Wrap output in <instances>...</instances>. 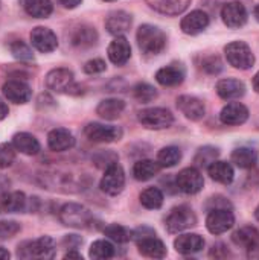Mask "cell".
<instances>
[{
	"instance_id": "6da1fadb",
	"label": "cell",
	"mask_w": 259,
	"mask_h": 260,
	"mask_svg": "<svg viewBox=\"0 0 259 260\" xmlns=\"http://www.w3.org/2000/svg\"><path fill=\"white\" fill-rule=\"evenodd\" d=\"M137 46L145 55H159L166 46V35L153 24H142L136 34Z\"/></svg>"
},
{
	"instance_id": "7a4b0ae2",
	"label": "cell",
	"mask_w": 259,
	"mask_h": 260,
	"mask_svg": "<svg viewBox=\"0 0 259 260\" xmlns=\"http://www.w3.org/2000/svg\"><path fill=\"white\" fill-rule=\"evenodd\" d=\"M55 242L49 236H41L35 241H26L18 245L17 256L20 259H52L55 256Z\"/></svg>"
},
{
	"instance_id": "3957f363",
	"label": "cell",
	"mask_w": 259,
	"mask_h": 260,
	"mask_svg": "<svg viewBox=\"0 0 259 260\" xmlns=\"http://www.w3.org/2000/svg\"><path fill=\"white\" fill-rule=\"evenodd\" d=\"M46 87L53 93L79 94V85L75 82V76L69 69H53L46 75Z\"/></svg>"
},
{
	"instance_id": "277c9868",
	"label": "cell",
	"mask_w": 259,
	"mask_h": 260,
	"mask_svg": "<svg viewBox=\"0 0 259 260\" xmlns=\"http://www.w3.org/2000/svg\"><path fill=\"white\" fill-rule=\"evenodd\" d=\"M60 221L66 227L72 229H89L93 224V216L89 209L81 204L69 203L60 209Z\"/></svg>"
},
{
	"instance_id": "5b68a950",
	"label": "cell",
	"mask_w": 259,
	"mask_h": 260,
	"mask_svg": "<svg viewBox=\"0 0 259 260\" xmlns=\"http://www.w3.org/2000/svg\"><path fill=\"white\" fill-rule=\"evenodd\" d=\"M226 58L231 66L240 70H247L255 64V55L247 43L244 41H232L224 47Z\"/></svg>"
},
{
	"instance_id": "8992f818",
	"label": "cell",
	"mask_w": 259,
	"mask_h": 260,
	"mask_svg": "<svg viewBox=\"0 0 259 260\" xmlns=\"http://www.w3.org/2000/svg\"><path fill=\"white\" fill-rule=\"evenodd\" d=\"M195 224H197V216H195L194 210L188 206L174 207L165 219V225L169 233L185 232V230L194 227Z\"/></svg>"
},
{
	"instance_id": "52a82bcc",
	"label": "cell",
	"mask_w": 259,
	"mask_h": 260,
	"mask_svg": "<svg viewBox=\"0 0 259 260\" xmlns=\"http://www.w3.org/2000/svg\"><path fill=\"white\" fill-rule=\"evenodd\" d=\"M137 119L142 123V126H145L147 129H165V128H169L174 122L172 113L160 107L139 111Z\"/></svg>"
},
{
	"instance_id": "ba28073f",
	"label": "cell",
	"mask_w": 259,
	"mask_h": 260,
	"mask_svg": "<svg viewBox=\"0 0 259 260\" xmlns=\"http://www.w3.org/2000/svg\"><path fill=\"white\" fill-rule=\"evenodd\" d=\"M124 187H125V172L122 166L118 161H114L105 168L104 177L101 180V190L105 192L107 195L116 197L124 190Z\"/></svg>"
},
{
	"instance_id": "9c48e42d",
	"label": "cell",
	"mask_w": 259,
	"mask_h": 260,
	"mask_svg": "<svg viewBox=\"0 0 259 260\" xmlns=\"http://www.w3.org/2000/svg\"><path fill=\"white\" fill-rule=\"evenodd\" d=\"M205 180L198 169L195 168H185L176 177V186L180 192L186 195H195L203 189Z\"/></svg>"
},
{
	"instance_id": "30bf717a",
	"label": "cell",
	"mask_w": 259,
	"mask_h": 260,
	"mask_svg": "<svg viewBox=\"0 0 259 260\" xmlns=\"http://www.w3.org/2000/svg\"><path fill=\"white\" fill-rule=\"evenodd\" d=\"M84 134L90 142L95 143H111L122 137V131L113 125H104L98 122H92L84 128Z\"/></svg>"
},
{
	"instance_id": "8fae6325",
	"label": "cell",
	"mask_w": 259,
	"mask_h": 260,
	"mask_svg": "<svg viewBox=\"0 0 259 260\" xmlns=\"http://www.w3.org/2000/svg\"><path fill=\"white\" fill-rule=\"evenodd\" d=\"M235 224V216L229 209H212L206 218V227L212 235H223Z\"/></svg>"
},
{
	"instance_id": "7c38bea8",
	"label": "cell",
	"mask_w": 259,
	"mask_h": 260,
	"mask_svg": "<svg viewBox=\"0 0 259 260\" xmlns=\"http://www.w3.org/2000/svg\"><path fill=\"white\" fill-rule=\"evenodd\" d=\"M136 244H137V248H139V253L145 257H150V259H163L166 256V247L165 244L156 238V233L151 232V233H147V235H142L136 239Z\"/></svg>"
},
{
	"instance_id": "4fadbf2b",
	"label": "cell",
	"mask_w": 259,
	"mask_h": 260,
	"mask_svg": "<svg viewBox=\"0 0 259 260\" xmlns=\"http://www.w3.org/2000/svg\"><path fill=\"white\" fill-rule=\"evenodd\" d=\"M31 44L41 53L53 52L58 47V38L56 35L44 26H37L31 32Z\"/></svg>"
},
{
	"instance_id": "5bb4252c",
	"label": "cell",
	"mask_w": 259,
	"mask_h": 260,
	"mask_svg": "<svg viewBox=\"0 0 259 260\" xmlns=\"http://www.w3.org/2000/svg\"><path fill=\"white\" fill-rule=\"evenodd\" d=\"M221 18L229 27H241L247 21V9L238 0L229 2L221 8Z\"/></svg>"
},
{
	"instance_id": "9a60e30c",
	"label": "cell",
	"mask_w": 259,
	"mask_h": 260,
	"mask_svg": "<svg viewBox=\"0 0 259 260\" xmlns=\"http://www.w3.org/2000/svg\"><path fill=\"white\" fill-rule=\"evenodd\" d=\"M2 91L5 98L14 104H26L32 98L31 87L24 81H18V79H9L8 82H5Z\"/></svg>"
},
{
	"instance_id": "2e32d148",
	"label": "cell",
	"mask_w": 259,
	"mask_h": 260,
	"mask_svg": "<svg viewBox=\"0 0 259 260\" xmlns=\"http://www.w3.org/2000/svg\"><path fill=\"white\" fill-rule=\"evenodd\" d=\"M247 119H249V110L241 102H231V104L224 105L220 113L221 123L229 125V126L243 125Z\"/></svg>"
},
{
	"instance_id": "e0dca14e",
	"label": "cell",
	"mask_w": 259,
	"mask_h": 260,
	"mask_svg": "<svg viewBox=\"0 0 259 260\" xmlns=\"http://www.w3.org/2000/svg\"><path fill=\"white\" fill-rule=\"evenodd\" d=\"M26 207H27L26 195L20 190L5 192L0 195V215L20 213V212H24Z\"/></svg>"
},
{
	"instance_id": "ac0fdd59",
	"label": "cell",
	"mask_w": 259,
	"mask_h": 260,
	"mask_svg": "<svg viewBox=\"0 0 259 260\" xmlns=\"http://www.w3.org/2000/svg\"><path fill=\"white\" fill-rule=\"evenodd\" d=\"M177 108L191 120H202L206 114L205 104L198 98L189 94H183L177 99Z\"/></svg>"
},
{
	"instance_id": "d6986e66",
	"label": "cell",
	"mask_w": 259,
	"mask_h": 260,
	"mask_svg": "<svg viewBox=\"0 0 259 260\" xmlns=\"http://www.w3.org/2000/svg\"><path fill=\"white\" fill-rule=\"evenodd\" d=\"M208 26H209V15L202 9H195L189 12L186 17H183L180 23L182 30L188 35H197L203 32Z\"/></svg>"
},
{
	"instance_id": "ffe728a7",
	"label": "cell",
	"mask_w": 259,
	"mask_h": 260,
	"mask_svg": "<svg viewBox=\"0 0 259 260\" xmlns=\"http://www.w3.org/2000/svg\"><path fill=\"white\" fill-rule=\"evenodd\" d=\"M108 58L114 66H124L131 56V46L124 35H118L108 46Z\"/></svg>"
},
{
	"instance_id": "44dd1931",
	"label": "cell",
	"mask_w": 259,
	"mask_h": 260,
	"mask_svg": "<svg viewBox=\"0 0 259 260\" xmlns=\"http://www.w3.org/2000/svg\"><path fill=\"white\" fill-rule=\"evenodd\" d=\"M215 88H217L218 96L224 101H235V99H240L246 94L244 82L240 79H235V78L220 79L217 82Z\"/></svg>"
},
{
	"instance_id": "7402d4cb",
	"label": "cell",
	"mask_w": 259,
	"mask_h": 260,
	"mask_svg": "<svg viewBox=\"0 0 259 260\" xmlns=\"http://www.w3.org/2000/svg\"><path fill=\"white\" fill-rule=\"evenodd\" d=\"M47 146L55 152H64L75 146V137L66 128H55L47 134Z\"/></svg>"
},
{
	"instance_id": "603a6c76",
	"label": "cell",
	"mask_w": 259,
	"mask_h": 260,
	"mask_svg": "<svg viewBox=\"0 0 259 260\" xmlns=\"http://www.w3.org/2000/svg\"><path fill=\"white\" fill-rule=\"evenodd\" d=\"M192 0H147V5L159 14L176 17L185 12Z\"/></svg>"
},
{
	"instance_id": "cb8c5ba5",
	"label": "cell",
	"mask_w": 259,
	"mask_h": 260,
	"mask_svg": "<svg viewBox=\"0 0 259 260\" xmlns=\"http://www.w3.org/2000/svg\"><path fill=\"white\" fill-rule=\"evenodd\" d=\"M174 248L177 253L189 256V254H195L198 251H202L205 248V239L200 235L195 233H188V235H182L174 241Z\"/></svg>"
},
{
	"instance_id": "d4e9b609",
	"label": "cell",
	"mask_w": 259,
	"mask_h": 260,
	"mask_svg": "<svg viewBox=\"0 0 259 260\" xmlns=\"http://www.w3.org/2000/svg\"><path fill=\"white\" fill-rule=\"evenodd\" d=\"M131 15L125 11H114L111 12L107 20H105V27L107 30L118 37V35H124L127 30H130L131 27Z\"/></svg>"
},
{
	"instance_id": "484cf974",
	"label": "cell",
	"mask_w": 259,
	"mask_h": 260,
	"mask_svg": "<svg viewBox=\"0 0 259 260\" xmlns=\"http://www.w3.org/2000/svg\"><path fill=\"white\" fill-rule=\"evenodd\" d=\"M232 241L244 250H256L259 247V230L252 225H246L232 235Z\"/></svg>"
},
{
	"instance_id": "4316f807",
	"label": "cell",
	"mask_w": 259,
	"mask_h": 260,
	"mask_svg": "<svg viewBox=\"0 0 259 260\" xmlns=\"http://www.w3.org/2000/svg\"><path fill=\"white\" fill-rule=\"evenodd\" d=\"M208 172L214 181L221 183V184H231L235 178V171L232 165L227 161H220V160L212 161L208 166Z\"/></svg>"
},
{
	"instance_id": "83f0119b",
	"label": "cell",
	"mask_w": 259,
	"mask_h": 260,
	"mask_svg": "<svg viewBox=\"0 0 259 260\" xmlns=\"http://www.w3.org/2000/svg\"><path fill=\"white\" fill-rule=\"evenodd\" d=\"M185 79V72L183 69L177 66H166L157 70L156 73V81L163 85V87H176L180 85Z\"/></svg>"
},
{
	"instance_id": "f1b7e54d",
	"label": "cell",
	"mask_w": 259,
	"mask_h": 260,
	"mask_svg": "<svg viewBox=\"0 0 259 260\" xmlns=\"http://www.w3.org/2000/svg\"><path fill=\"white\" fill-rule=\"evenodd\" d=\"M70 41L73 46L76 47H90L93 44H96L98 41V34L95 30V27L87 26V24H81L76 29H73L72 35H70Z\"/></svg>"
},
{
	"instance_id": "f546056e",
	"label": "cell",
	"mask_w": 259,
	"mask_h": 260,
	"mask_svg": "<svg viewBox=\"0 0 259 260\" xmlns=\"http://www.w3.org/2000/svg\"><path fill=\"white\" fill-rule=\"evenodd\" d=\"M12 145H14L15 151H18L24 155H37L40 152L38 140L29 133H17L12 137Z\"/></svg>"
},
{
	"instance_id": "4dcf8cb0",
	"label": "cell",
	"mask_w": 259,
	"mask_h": 260,
	"mask_svg": "<svg viewBox=\"0 0 259 260\" xmlns=\"http://www.w3.org/2000/svg\"><path fill=\"white\" fill-rule=\"evenodd\" d=\"M124 110H125L124 101L116 99V98H110V99H104L99 102L96 113L105 120H114L124 113Z\"/></svg>"
},
{
	"instance_id": "1f68e13d",
	"label": "cell",
	"mask_w": 259,
	"mask_h": 260,
	"mask_svg": "<svg viewBox=\"0 0 259 260\" xmlns=\"http://www.w3.org/2000/svg\"><path fill=\"white\" fill-rule=\"evenodd\" d=\"M160 165L154 160H139L133 166V177L137 181H148L160 172Z\"/></svg>"
},
{
	"instance_id": "d6a6232c",
	"label": "cell",
	"mask_w": 259,
	"mask_h": 260,
	"mask_svg": "<svg viewBox=\"0 0 259 260\" xmlns=\"http://www.w3.org/2000/svg\"><path fill=\"white\" fill-rule=\"evenodd\" d=\"M232 163H235L241 169H252L258 163V155L256 151L252 148H237L232 152Z\"/></svg>"
},
{
	"instance_id": "836d02e7",
	"label": "cell",
	"mask_w": 259,
	"mask_h": 260,
	"mask_svg": "<svg viewBox=\"0 0 259 260\" xmlns=\"http://www.w3.org/2000/svg\"><path fill=\"white\" fill-rule=\"evenodd\" d=\"M24 11L35 18H47L53 12V5L50 0H24Z\"/></svg>"
},
{
	"instance_id": "e575fe53",
	"label": "cell",
	"mask_w": 259,
	"mask_h": 260,
	"mask_svg": "<svg viewBox=\"0 0 259 260\" xmlns=\"http://www.w3.org/2000/svg\"><path fill=\"white\" fill-rule=\"evenodd\" d=\"M140 204L145 209L157 210L163 204V193L159 187H148L140 193Z\"/></svg>"
},
{
	"instance_id": "d590c367",
	"label": "cell",
	"mask_w": 259,
	"mask_h": 260,
	"mask_svg": "<svg viewBox=\"0 0 259 260\" xmlns=\"http://www.w3.org/2000/svg\"><path fill=\"white\" fill-rule=\"evenodd\" d=\"M182 160V151L177 146L162 148L157 154V163L160 168H174Z\"/></svg>"
},
{
	"instance_id": "8d00e7d4",
	"label": "cell",
	"mask_w": 259,
	"mask_h": 260,
	"mask_svg": "<svg viewBox=\"0 0 259 260\" xmlns=\"http://www.w3.org/2000/svg\"><path fill=\"white\" fill-rule=\"evenodd\" d=\"M89 256L92 259L96 260H107L111 259L114 256V247L108 242V241H95L92 245H90V251H89Z\"/></svg>"
},
{
	"instance_id": "74e56055",
	"label": "cell",
	"mask_w": 259,
	"mask_h": 260,
	"mask_svg": "<svg viewBox=\"0 0 259 260\" xmlns=\"http://www.w3.org/2000/svg\"><path fill=\"white\" fill-rule=\"evenodd\" d=\"M104 235L111 239L113 242H118V244H125L131 239V233L122 227V225H118V224H111L108 227L104 229Z\"/></svg>"
},
{
	"instance_id": "f35d334b",
	"label": "cell",
	"mask_w": 259,
	"mask_h": 260,
	"mask_svg": "<svg viewBox=\"0 0 259 260\" xmlns=\"http://www.w3.org/2000/svg\"><path fill=\"white\" fill-rule=\"evenodd\" d=\"M133 94H134V98H136L139 102L148 104V102H151V101H154V99L157 98V90H156L153 85L147 84V82H139V84L133 88Z\"/></svg>"
},
{
	"instance_id": "ab89813d",
	"label": "cell",
	"mask_w": 259,
	"mask_h": 260,
	"mask_svg": "<svg viewBox=\"0 0 259 260\" xmlns=\"http://www.w3.org/2000/svg\"><path fill=\"white\" fill-rule=\"evenodd\" d=\"M9 50L14 55V58L20 59V61H31V59H34V53H32L31 47L24 41H21V40H17V41L11 43L9 44Z\"/></svg>"
},
{
	"instance_id": "60d3db41",
	"label": "cell",
	"mask_w": 259,
	"mask_h": 260,
	"mask_svg": "<svg viewBox=\"0 0 259 260\" xmlns=\"http://www.w3.org/2000/svg\"><path fill=\"white\" fill-rule=\"evenodd\" d=\"M15 160V148L12 143L0 145V171L9 168Z\"/></svg>"
},
{
	"instance_id": "b9f144b4",
	"label": "cell",
	"mask_w": 259,
	"mask_h": 260,
	"mask_svg": "<svg viewBox=\"0 0 259 260\" xmlns=\"http://www.w3.org/2000/svg\"><path fill=\"white\" fill-rule=\"evenodd\" d=\"M217 155H218V151H217V149H214V148H211V146L202 148V149L198 151L197 157H195V163H197L198 166H209L212 161H215Z\"/></svg>"
},
{
	"instance_id": "7bdbcfd3",
	"label": "cell",
	"mask_w": 259,
	"mask_h": 260,
	"mask_svg": "<svg viewBox=\"0 0 259 260\" xmlns=\"http://www.w3.org/2000/svg\"><path fill=\"white\" fill-rule=\"evenodd\" d=\"M20 224L15 221H0V242L14 238L20 232Z\"/></svg>"
},
{
	"instance_id": "ee69618b",
	"label": "cell",
	"mask_w": 259,
	"mask_h": 260,
	"mask_svg": "<svg viewBox=\"0 0 259 260\" xmlns=\"http://www.w3.org/2000/svg\"><path fill=\"white\" fill-rule=\"evenodd\" d=\"M202 67H203V70H205V72L215 75V73L221 72L223 64H221V61H220V58H218V56H209V58L203 59Z\"/></svg>"
},
{
	"instance_id": "f6af8a7d",
	"label": "cell",
	"mask_w": 259,
	"mask_h": 260,
	"mask_svg": "<svg viewBox=\"0 0 259 260\" xmlns=\"http://www.w3.org/2000/svg\"><path fill=\"white\" fill-rule=\"evenodd\" d=\"M105 70V61L104 59H99V58H95V59H90L84 64V72L87 75H96V73H102Z\"/></svg>"
},
{
	"instance_id": "bcb514c9",
	"label": "cell",
	"mask_w": 259,
	"mask_h": 260,
	"mask_svg": "<svg viewBox=\"0 0 259 260\" xmlns=\"http://www.w3.org/2000/svg\"><path fill=\"white\" fill-rule=\"evenodd\" d=\"M81 2L82 0H58V3L60 5H63L64 8H67V9H73V8H76L78 5H81Z\"/></svg>"
},
{
	"instance_id": "7dc6e473",
	"label": "cell",
	"mask_w": 259,
	"mask_h": 260,
	"mask_svg": "<svg viewBox=\"0 0 259 260\" xmlns=\"http://www.w3.org/2000/svg\"><path fill=\"white\" fill-rule=\"evenodd\" d=\"M9 186H11V181H9L6 177H2V175H0V195L5 193V192H8Z\"/></svg>"
},
{
	"instance_id": "c3c4849f",
	"label": "cell",
	"mask_w": 259,
	"mask_h": 260,
	"mask_svg": "<svg viewBox=\"0 0 259 260\" xmlns=\"http://www.w3.org/2000/svg\"><path fill=\"white\" fill-rule=\"evenodd\" d=\"M8 114H9V108H8V105L5 104V101L0 98V120H3Z\"/></svg>"
},
{
	"instance_id": "681fc988",
	"label": "cell",
	"mask_w": 259,
	"mask_h": 260,
	"mask_svg": "<svg viewBox=\"0 0 259 260\" xmlns=\"http://www.w3.org/2000/svg\"><path fill=\"white\" fill-rule=\"evenodd\" d=\"M64 259H78V260H82V256H81L79 253H76V251H69L67 254H64Z\"/></svg>"
},
{
	"instance_id": "f907efd6",
	"label": "cell",
	"mask_w": 259,
	"mask_h": 260,
	"mask_svg": "<svg viewBox=\"0 0 259 260\" xmlns=\"http://www.w3.org/2000/svg\"><path fill=\"white\" fill-rule=\"evenodd\" d=\"M11 257V254H9V251L8 250H5L3 247H0V260H6Z\"/></svg>"
},
{
	"instance_id": "816d5d0a",
	"label": "cell",
	"mask_w": 259,
	"mask_h": 260,
	"mask_svg": "<svg viewBox=\"0 0 259 260\" xmlns=\"http://www.w3.org/2000/svg\"><path fill=\"white\" fill-rule=\"evenodd\" d=\"M253 88H255L256 93H259V72L253 76Z\"/></svg>"
},
{
	"instance_id": "f5cc1de1",
	"label": "cell",
	"mask_w": 259,
	"mask_h": 260,
	"mask_svg": "<svg viewBox=\"0 0 259 260\" xmlns=\"http://www.w3.org/2000/svg\"><path fill=\"white\" fill-rule=\"evenodd\" d=\"M253 15H255V18L259 21V5L255 8V11H253Z\"/></svg>"
},
{
	"instance_id": "db71d44e",
	"label": "cell",
	"mask_w": 259,
	"mask_h": 260,
	"mask_svg": "<svg viewBox=\"0 0 259 260\" xmlns=\"http://www.w3.org/2000/svg\"><path fill=\"white\" fill-rule=\"evenodd\" d=\"M255 218L259 221V206L256 207V210H255Z\"/></svg>"
},
{
	"instance_id": "11a10c76",
	"label": "cell",
	"mask_w": 259,
	"mask_h": 260,
	"mask_svg": "<svg viewBox=\"0 0 259 260\" xmlns=\"http://www.w3.org/2000/svg\"><path fill=\"white\" fill-rule=\"evenodd\" d=\"M104 2H116V0H104Z\"/></svg>"
}]
</instances>
